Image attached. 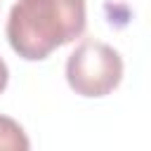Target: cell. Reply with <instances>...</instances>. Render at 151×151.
Masks as SVG:
<instances>
[{
  "label": "cell",
  "instance_id": "cell-1",
  "mask_svg": "<svg viewBox=\"0 0 151 151\" xmlns=\"http://www.w3.org/2000/svg\"><path fill=\"white\" fill-rule=\"evenodd\" d=\"M85 0H17L7 17V40L28 61L50 57L85 31Z\"/></svg>",
  "mask_w": 151,
  "mask_h": 151
},
{
  "label": "cell",
  "instance_id": "cell-2",
  "mask_svg": "<svg viewBox=\"0 0 151 151\" xmlns=\"http://www.w3.org/2000/svg\"><path fill=\"white\" fill-rule=\"evenodd\" d=\"M123 78L120 54L99 40H83L66 59V80L80 97H106Z\"/></svg>",
  "mask_w": 151,
  "mask_h": 151
},
{
  "label": "cell",
  "instance_id": "cell-3",
  "mask_svg": "<svg viewBox=\"0 0 151 151\" xmlns=\"http://www.w3.org/2000/svg\"><path fill=\"white\" fill-rule=\"evenodd\" d=\"M28 146H31V142H28L24 127L12 118L0 116V149H5V151H26Z\"/></svg>",
  "mask_w": 151,
  "mask_h": 151
},
{
  "label": "cell",
  "instance_id": "cell-4",
  "mask_svg": "<svg viewBox=\"0 0 151 151\" xmlns=\"http://www.w3.org/2000/svg\"><path fill=\"white\" fill-rule=\"evenodd\" d=\"M7 80H9V71H7V64H5V61H2V57H0V94L5 92Z\"/></svg>",
  "mask_w": 151,
  "mask_h": 151
}]
</instances>
